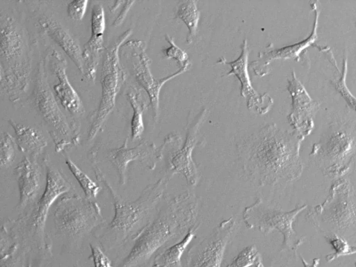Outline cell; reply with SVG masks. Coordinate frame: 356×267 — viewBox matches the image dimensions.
Instances as JSON below:
<instances>
[{
    "mask_svg": "<svg viewBox=\"0 0 356 267\" xmlns=\"http://www.w3.org/2000/svg\"><path fill=\"white\" fill-rule=\"evenodd\" d=\"M303 140L293 131L266 124L238 145L242 169L259 186L297 180L303 171L300 154Z\"/></svg>",
    "mask_w": 356,
    "mask_h": 267,
    "instance_id": "cell-1",
    "label": "cell"
},
{
    "mask_svg": "<svg viewBox=\"0 0 356 267\" xmlns=\"http://www.w3.org/2000/svg\"><path fill=\"white\" fill-rule=\"evenodd\" d=\"M197 206V197L189 191L170 199L136 234L129 253L118 267L143 264L163 245L188 231L196 220Z\"/></svg>",
    "mask_w": 356,
    "mask_h": 267,
    "instance_id": "cell-2",
    "label": "cell"
},
{
    "mask_svg": "<svg viewBox=\"0 0 356 267\" xmlns=\"http://www.w3.org/2000/svg\"><path fill=\"white\" fill-rule=\"evenodd\" d=\"M1 92L19 99L28 86L31 58L21 26L7 13L0 17Z\"/></svg>",
    "mask_w": 356,
    "mask_h": 267,
    "instance_id": "cell-3",
    "label": "cell"
},
{
    "mask_svg": "<svg viewBox=\"0 0 356 267\" xmlns=\"http://www.w3.org/2000/svg\"><path fill=\"white\" fill-rule=\"evenodd\" d=\"M95 173L97 179L107 187L113 198L114 216L108 229L121 239H125L158 204L172 177L166 172L156 181L147 186L136 200L125 201L115 193L98 168Z\"/></svg>",
    "mask_w": 356,
    "mask_h": 267,
    "instance_id": "cell-4",
    "label": "cell"
},
{
    "mask_svg": "<svg viewBox=\"0 0 356 267\" xmlns=\"http://www.w3.org/2000/svg\"><path fill=\"white\" fill-rule=\"evenodd\" d=\"M306 208L307 205L303 204L291 211H284L259 197L245 208L243 220L248 228L258 230L264 235L273 230L278 231L283 236L282 250L290 251L296 256L305 238L297 234L293 225L298 214Z\"/></svg>",
    "mask_w": 356,
    "mask_h": 267,
    "instance_id": "cell-5",
    "label": "cell"
},
{
    "mask_svg": "<svg viewBox=\"0 0 356 267\" xmlns=\"http://www.w3.org/2000/svg\"><path fill=\"white\" fill-rule=\"evenodd\" d=\"M131 32V29L126 30L106 49L100 79L102 96L98 108L91 116L88 140H92L101 131L115 106L117 95L125 81L126 73L120 60V49Z\"/></svg>",
    "mask_w": 356,
    "mask_h": 267,
    "instance_id": "cell-6",
    "label": "cell"
},
{
    "mask_svg": "<svg viewBox=\"0 0 356 267\" xmlns=\"http://www.w3.org/2000/svg\"><path fill=\"white\" fill-rule=\"evenodd\" d=\"M53 220L58 232L68 239L78 240L102 220L99 204L77 195L60 197L55 202Z\"/></svg>",
    "mask_w": 356,
    "mask_h": 267,
    "instance_id": "cell-7",
    "label": "cell"
},
{
    "mask_svg": "<svg viewBox=\"0 0 356 267\" xmlns=\"http://www.w3.org/2000/svg\"><path fill=\"white\" fill-rule=\"evenodd\" d=\"M46 183L44 191L28 218L22 219V236L38 250L47 249L45 225L51 206L72 188L70 182L48 161H45Z\"/></svg>",
    "mask_w": 356,
    "mask_h": 267,
    "instance_id": "cell-8",
    "label": "cell"
},
{
    "mask_svg": "<svg viewBox=\"0 0 356 267\" xmlns=\"http://www.w3.org/2000/svg\"><path fill=\"white\" fill-rule=\"evenodd\" d=\"M356 154V138L343 125L332 128L323 140L312 146L310 155L326 176L341 178L350 170Z\"/></svg>",
    "mask_w": 356,
    "mask_h": 267,
    "instance_id": "cell-9",
    "label": "cell"
},
{
    "mask_svg": "<svg viewBox=\"0 0 356 267\" xmlns=\"http://www.w3.org/2000/svg\"><path fill=\"white\" fill-rule=\"evenodd\" d=\"M44 62L38 63L32 92V101L39 116L47 125L57 152L72 144L71 127L61 111L57 99L47 81Z\"/></svg>",
    "mask_w": 356,
    "mask_h": 267,
    "instance_id": "cell-10",
    "label": "cell"
},
{
    "mask_svg": "<svg viewBox=\"0 0 356 267\" xmlns=\"http://www.w3.org/2000/svg\"><path fill=\"white\" fill-rule=\"evenodd\" d=\"M207 110L203 108L187 124L186 140L180 147L179 136L168 135L165 140L167 147L171 150L168 161V171L171 176L181 174L190 186H195L199 181V171L193 159V152L197 144L201 127L204 124Z\"/></svg>",
    "mask_w": 356,
    "mask_h": 267,
    "instance_id": "cell-11",
    "label": "cell"
},
{
    "mask_svg": "<svg viewBox=\"0 0 356 267\" xmlns=\"http://www.w3.org/2000/svg\"><path fill=\"white\" fill-rule=\"evenodd\" d=\"M145 44L142 40H131L124 42L122 47L128 51L134 76L148 95L153 118L156 121L159 115V94L162 86L168 81L188 70L191 63L179 67L177 71L168 76L156 79L150 70L151 60L146 54Z\"/></svg>",
    "mask_w": 356,
    "mask_h": 267,
    "instance_id": "cell-12",
    "label": "cell"
},
{
    "mask_svg": "<svg viewBox=\"0 0 356 267\" xmlns=\"http://www.w3.org/2000/svg\"><path fill=\"white\" fill-rule=\"evenodd\" d=\"M312 215L320 216L339 231H345L356 222V206L351 185L342 177L336 179L330 188L324 202L313 208Z\"/></svg>",
    "mask_w": 356,
    "mask_h": 267,
    "instance_id": "cell-13",
    "label": "cell"
},
{
    "mask_svg": "<svg viewBox=\"0 0 356 267\" xmlns=\"http://www.w3.org/2000/svg\"><path fill=\"white\" fill-rule=\"evenodd\" d=\"M236 222L232 217L224 220L188 253L189 267H221L224 254L236 229Z\"/></svg>",
    "mask_w": 356,
    "mask_h": 267,
    "instance_id": "cell-14",
    "label": "cell"
},
{
    "mask_svg": "<svg viewBox=\"0 0 356 267\" xmlns=\"http://www.w3.org/2000/svg\"><path fill=\"white\" fill-rule=\"evenodd\" d=\"M286 89L291 98V107L287 120L293 131L305 139L314 129V117L320 102L313 99L294 71L287 79Z\"/></svg>",
    "mask_w": 356,
    "mask_h": 267,
    "instance_id": "cell-15",
    "label": "cell"
},
{
    "mask_svg": "<svg viewBox=\"0 0 356 267\" xmlns=\"http://www.w3.org/2000/svg\"><path fill=\"white\" fill-rule=\"evenodd\" d=\"M309 5L314 13V23L309 35L300 42L280 48H274L272 43L269 44L264 50L259 51L257 58L249 65L250 69L255 75L263 77L268 74L270 72L269 65L276 60L294 59L299 61L301 53L313 45L318 38L317 29L321 14V3L318 1H310Z\"/></svg>",
    "mask_w": 356,
    "mask_h": 267,
    "instance_id": "cell-16",
    "label": "cell"
},
{
    "mask_svg": "<svg viewBox=\"0 0 356 267\" xmlns=\"http://www.w3.org/2000/svg\"><path fill=\"white\" fill-rule=\"evenodd\" d=\"M241 54L238 58L233 61H223L220 63L227 64L231 70L227 75L234 74L241 83V95L246 100L247 107L259 115L268 113L273 105V99L265 92L259 94L253 88L248 71L249 49L248 42L245 38L241 45Z\"/></svg>",
    "mask_w": 356,
    "mask_h": 267,
    "instance_id": "cell-17",
    "label": "cell"
},
{
    "mask_svg": "<svg viewBox=\"0 0 356 267\" xmlns=\"http://www.w3.org/2000/svg\"><path fill=\"white\" fill-rule=\"evenodd\" d=\"M47 58L51 71L58 79L53 86L56 98L72 116L80 118L84 113V106L68 80L66 73L67 63L65 56L60 51L53 49Z\"/></svg>",
    "mask_w": 356,
    "mask_h": 267,
    "instance_id": "cell-18",
    "label": "cell"
},
{
    "mask_svg": "<svg viewBox=\"0 0 356 267\" xmlns=\"http://www.w3.org/2000/svg\"><path fill=\"white\" fill-rule=\"evenodd\" d=\"M163 150L161 147L157 149L154 144L142 142L134 147H127V139L119 147L111 150L108 159L115 168L120 185L127 181V170L131 161L145 162L150 168L154 169L156 163L162 159Z\"/></svg>",
    "mask_w": 356,
    "mask_h": 267,
    "instance_id": "cell-19",
    "label": "cell"
},
{
    "mask_svg": "<svg viewBox=\"0 0 356 267\" xmlns=\"http://www.w3.org/2000/svg\"><path fill=\"white\" fill-rule=\"evenodd\" d=\"M106 29L104 10L101 4H95L91 12V35L82 51L83 81L93 82L104 51L103 35Z\"/></svg>",
    "mask_w": 356,
    "mask_h": 267,
    "instance_id": "cell-20",
    "label": "cell"
},
{
    "mask_svg": "<svg viewBox=\"0 0 356 267\" xmlns=\"http://www.w3.org/2000/svg\"><path fill=\"white\" fill-rule=\"evenodd\" d=\"M14 172L19 189L18 208L24 209L38 196L42 186V172L36 159L25 156Z\"/></svg>",
    "mask_w": 356,
    "mask_h": 267,
    "instance_id": "cell-21",
    "label": "cell"
},
{
    "mask_svg": "<svg viewBox=\"0 0 356 267\" xmlns=\"http://www.w3.org/2000/svg\"><path fill=\"white\" fill-rule=\"evenodd\" d=\"M41 29L48 35L74 62L83 74L82 51L76 40L59 22L52 17L43 15L38 19Z\"/></svg>",
    "mask_w": 356,
    "mask_h": 267,
    "instance_id": "cell-22",
    "label": "cell"
},
{
    "mask_svg": "<svg viewBox=\"0 0 356 267\" xmlns=\"http://www.w3.org/2000/svg\"><path fill=\"white\" fill-rule=\"evenodd\" d=\"M14 129L18 149L26 156L37 159L47 145V140L42 133L36 128L8 120Z\"/></svg>",
    "mask_w": 356,
    "mask_h": 267,
    "instance_id": "cell-23",
    "label": "cell"
},
{
    "mask_svg": "<svg viewBox=\"0 0 356 267\" xmlns=\"http://www.w3.org/2000/svg\"><path fill=\"white\" fill-rule=\"evenodd\" d=\"M198 228L199 225H193L181 241L157 254L154 259L153 267H181V257L195 236Z\"/></svg>",
    "mask_w": 356,
    "mask_h": 267,
    "instance_id": "cell-24",
    "label": "cell"
},
{
    "mask_svg": "<svg viewBox=\"0 0 356 267\" xmlns=\"http://www.w3.org/2000/svg\"><path fill=\"white\" fill-rule=\"evenodd\" d=\"M127 99L133 108V115L131 121V138L136 140L140 138L145 130L143 115L147 108L145 100L143 99L142 92L140 89L132 87L127 94Z\"/></svg>",
    "mask_w": 356,
    "mask_h": 267,
    "instance_id": "cell-25",
    "label": "cell"
},
{
    "mask_svg": "<svg viewBox=\"0 0 356 267\" xmlns=\"http://www.w3.org/2000/svg\"><path fill=\"white\" fill-rule=\"evenodd\" d=\"M200 17L196 1H181L176 8L175 17L181 19L188 30L186 36L188 44L192 43L196 37Z\"/></svg>",
    "mask_w": 356,
    "mask_h": 267,
    "instance_id": "cell-26",
    "label": "cell"
},
{
    "mask_svg": "<svg viewBox=\"0 0 356 267\" xmlns=\"http://www.w3.org/2000/svg\"><path fill=\"white\" fill-rule=\"evenodd\" d=\"M65 163L78 181L86 197L89 199L96 197L101 190L100 186L68 156L65 157Z\"/></svg>",
    "mask_w": 356,
    "mask_h": 267,
    "instance_id": "cell-27",
    "label": "cell"
},
{
    "mask_svg": "<svg viewBox=\"0 0 356 267\" xmlns=\"http://www.w3.org/2000/svg\"><path fill=\"white\" fill-rule=\"evenodd\" d=\"M226 267H264L261 257L254 245L242 249Z\"/></svg>",
    "mask_w": 356,
    "mask_h": 267,
    "instance_id": "cell-28",
    "label": "cell"
},
{
    "mask_svg": "<svg viewBox=\"0 0 356 267\" xmlns=\"http://www.w3.org/2000/svg\"><path fill=\"white\" fill-rule=\"evenodd\" d=\"M325 238L331 246L333 252L325 256L327 262L341 257L356 254V245H350L346 240L335 233L325 235Z\"/></svg>",
    "mask_w": 356,
    "mask_h": 267,
    "instance_id": "cell-29",
    "label": "cell"
},
{
    "mask_svg": "<svg viewBox=\"0 0 356 267\" xmlns=\"http://www.w3.org/2000/svg\"><path fill=\"white\" fill-rule=\"evenodd\" d=\"M348 71V57L344 55L342 62V69L340 76L336 80L331 81L332 85L339 94L344 99L348 106L356 112V97L349 90L346 83V74Z\"/></svg>",
    "mask_w": 356,
    "mask_h": 267,
    "instance_id": "cell-30",
    "label": "cell"
},
{
    "mask_svg": "<svg viewBox=\"0 0 356 267\" xmlns=\"http://www.w3.org/2000/svg\"><path fill=\"white\" fill-rule=\"evenodd\" d=\"M16 143L8 132H2L0 143V163L1 168L10 166L15 158Z\"/></svg>",
    "mask_w": 356,
    "mask_h": 267,
    "instance_id": "cell-31",
    "label": "cell"
},
{
    "mask_svg": "<svg viewBox=\"0 0 356 267\" xmlns=\"http://www.w3.org/2000/svg\"><path fill=\"white\" fill-rule=\"evenodd\" d=\"M165 40L170 44V47L163 50L165 58H173L181 67L186 65L191 64L188 54L175 43L172 38L168 34L165 35Z\"/></svg>",
    "mask_w": 356,
    "mask_h": 267,
    "instance_id": "cell-32",
    "label": "cell"
},
{
    "mask_svg": "<svg viewBox=\"0 0 356 267\" xmlns=\"http://www.w3.org/2000/svg\"><path fill=\"white\" fill-rule=\"evenodd\" d=\"M88 1L87 0H74L67 6L68 16L74 20H81L85 15Z\"/></svg>",
    "mask_w": 356,
    "mask_h": 267,
    "instance_id": "cell-33",
    "label": "cell"
},
{
    "mask_svg": "<svg viewBox=\"0 0 356 267\" xmlns=\"http://www.w3.org/2000/svg\"><path fill=\"white\" fill-rule=\"evenodd\" d=\"M94 267H113L111 261L97 245L90 244Z\"/></svg>",
    "mask_w": 356,
    "mask_h": 267,
    "instance_id": "cell-34",
    "label": "cell"
},
{
    "mask_svg": "<svg viewBox=\"0 0 356 267\" xmlns=\"http://www.w3.org/2000/svg\"><path fill=\"white\" fill-rule=\"evenodd\" d=\"M134 1H124V6L122 9L121 10L120 14L118 15V17L115 19V21L113 23V26H118L120 25L122 21L124 20V17L127 15V13L131 6L133 3H134Z\"/></svg>",
    "mask_w": 356,
    "mask_h": 267,
    "instance_id": "cell-35",
    "label": "cell"
},
{
    "mask_svg": "<svg viewBox=\"0 0 356 267\" xmlns=\"http://www.w3.org/2000/svg\"><path fill=\"white\" fill-rule=\"evenodd\" d=\"M304 267H318L320 258L313 259L312 263L307 262L302 257H300Z\"/></svg>",
    "mask_w": 356,
    "mask_h": 267,
    "instance_id": "cell-36",
    "label": "cell"
},
{
    "mask_svg": "<svg viewBox=\"0 0 356 267\" xmlns=\"http://www.w3.org/2000/svg\"><path fill=\"white\" fill-rule=\"evenodd\" d=\"M26 267H31L30 264H29Z\"/></svg>",
    "mask_w": 356,
    "mask_h": 267,
    "instance_id": "cell-37",
    "label": "cell"
},
{
    "mask_svg": "<svg viewBox=\"0 0 356 267\" xmlns=\"http://www.w3.org/2000/svg\"><path fill=\"white\" fill-rule=\"evenodd\" d=\"M74 267H79V265H76Z\"/></svg>",
    "mask_w": 356,
    "mask_h": 267,
    "instance_id": "cell-38",
    "label": "cell"
},
{
    "mask_svg": "<svg viewBox=\"0 0 356 267\" xmlns=\"http://www.w3.org/2000/svg\"><path fill=\"white\" fill-rule=\"evenodd\" d=\"M355 267H356V264H355Z\"/></svg>",
    "mask_w": 356,
    "mask_h": 267,
    "instance_id": "cell-39",
    "label": "cell"
}]
</instances>
